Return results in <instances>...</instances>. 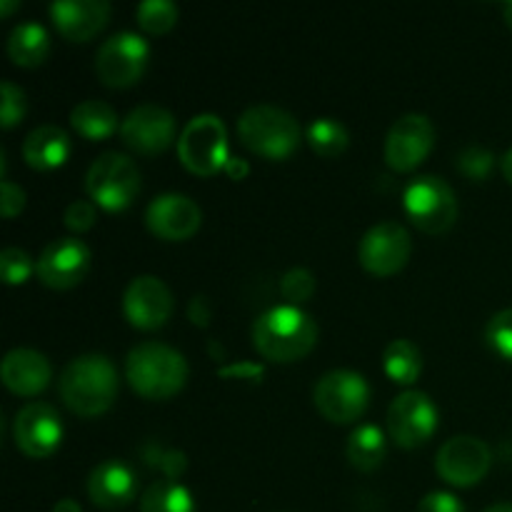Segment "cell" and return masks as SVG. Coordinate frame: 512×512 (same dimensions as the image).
<instances>
[{
    "instance_id": "obj_1",
    "label": "cell",
    "mask_w": 512,
    "mask_h": 512,
    "mask_svg": "<svg viewBox=\"0 0 512 512\" xmlns=\"http://www.w3.org/2000/svg\"><path fill=\"white\" fill-rule=\"evenodd\" d=\"M58 393L70 413L98 418L118 398V370L108 355H78L60 373Z\"/></svg>"
},
{
    "instance_id": "obj_2",
    "label": "cell",
    "mask_w": 512,
    "mask_h": 512,
    "mask_svg": "<svg viewBox=\"0 0 512 512\" xmlns=\"http://www.w3.org/2000/svg\"><path fill=\"white\" fill-rule=\"evenodd\" d=\"M318 343V323L298 305H275L255 318L253 345L270 363H295Z\"/></svg>"
},
{
    "instance_id": "obj_3",
    "label": "cell",
    "mask_w": 512,
    "mask_h": 512,
    "mask_svg": "<svg viewBox=\"0 0 512 512\" xmlns=\"http://www.w3.org/2000/svg\"><path fill=\"white\" fill-rule=\"evenodd\" d=\"M188 360L170 345L148 340L125 358V380L145 400H170L188 383Z\"/></svg>"
},
{
    "instance_id": "obj_4",
    "label": "cell",
    "mask_w": 512,
    "mask_h": 512,
    "mask_svg": "<svg viewBox=\"0 0 512 512\" xmlns=\"http://www.w3.org/2000/svg\"><path fill=\"white\" fill-rule=\"evenodd\" d=\"M240 143L268 160H285L298 150L300 125L278 105H250L238 118Z\"/></svg>"
},
{
    "instance_id": "obj_5",
    "label": "cell",
    "mask_w": 512,
    "mask_h": 512,
    "mask_svg": "<svg viewBox=\"0 0 512 512\" xmlns=\"http://www.w3.org/2000/svg\"><path fill=\"white\" fill-rule=\"evenodd\" d=\"M143 188V175L133 158L123 153H100L85 173V190L90 200L108 213L130 208Z\"/></svg>"
},
{
    "instance_id": "obj_6",
    "label": "cell",
    "mask_w": 512,
    "mask_h": 512,
    "mask_svg": "<svg viewBox=\"0 0 512 512\" xmlns=\"http://www.w3.org/2000/svg\"><path fill=\"white\" fill-rule=\"evenodd\" d=\"M405 213L418 230L428 235L448 233L458 220L455 190L438 175H418L403 193Z\"/></svg>"
},
{
    "instance_id": "obj_7",
    "label": "cell",
    "mask_w": 512,
    "mask_h": 512,
    "mask_svg": "<svg viewBox=\"0 0 512 512\" xmlns=\"http://www.w3.org/2000/svg\"><path fill=\"white\" fill-rule=\"evenodd\" d=\"M178 158L190 173L215 175L225 168L228 153V130L213 113H200L185 123L178 138Z\"/></svg>"
},
{
    "instance_id": "obj_8",
    "label": "cell",
    "mask_w": 512,
    "mask_h": 512,
    "mask_svg": "<svg viewBox=\"0 0 512 512\" xmlns=\"http://www.w3.org/2000/svg\"><path fill=\"white\" fill-rule=\"evenodd\" d=\"M313 403L325 420L350 425L365 415L370 405V385L355 370H330L315 383Z\"/></svg>"
},
{
    "instance_id": "obj_9",
    "label": "cell",
    "mask_w": 512,
    "mask_h": 512,
    "mask_svg": "<svg viewBox=\"0 0 512 512\" xmlns=\"http://www.w3.org/2000/svg\"><path fill=\"white\" fill-rule=\"evenodd\" d=\"M150 60V45L143 35L123 30L105 40L95 53V73L108 88H130L143 78Z\"/></svg>"
},
{
    "instance_id": "obj_10",
    "label": "cell",
    "mask_w": 512,
    "mask_h": 512,
    "mask_svg": "<svg viewBox=\"0 0 512 512\" xmlns=\"http://www.w3.org/2000/svg\"><path fill=\"white\" fill-rule=\"evenodd\" d=\"M438 405L423 390H405L388 408V433L405 450L420 448L438 430Z\"/></svg>"
},
{
    "instance_id": "obj_11",
    "label": "cell",
    "mask_w": 512,
    "mask_h": 512,
    "mask_svg": "<svg viewBox=\"0 0 512 512\" xmlns=\"http://www.w3.org/2000/svg\"><path fill=\"white\" fill-rule=\"evenodd\" d=\"M493 450L475 435H455L445 440L435 458V470L453 488H473L488 475Z\"/></svg>"
},
{
    "instance_id": "obj_12",
    "label": "cell",
    "mask_w": 512,
    "mask_h": 512,
    "mask_svg": "<svg viewBox=\"0 0 512 512\" xmlns=\"http://www.w3.org/2000/svg\"><path fill=\"white\" fill-rule=\"evenodd\" d=\"M410 253H413V243H410L408 228L395 220L373 225L358 245L360 265L378 278L400 273L408 265Z\"/></svg>"
},
{
    "instance_id": "obj_13",
    "label": "cell",
    "mask_w": 512,
    "mask_h": 512,
    "mask_svg": "<svg viewBox=\"0 0 512 512\" xmlns=\"http://www.w3.org/2000/svg\"><path fill=\"white\" fill-rule=\"evenodd\" d=\"M435 145V125L428 115L408 113L393 123L385 138V163L398 173H410L430 155Z\"/></svg>"
},
{
    "instance_id": "obj_14",
    "label": "cell",
    "mask_w": 512,
    "mask_h": 512,
    "mask_svg": "<svg viewBox=\"0 0 512 512\" xmlns=\"http://www.w3.org/2000/svg\"><path fill=\"white\" fill-rule=\"evenodd\" d=\"M178 125L175 115L168 108L155 103L138 105L130 110L120 125V138L128 148L140 155H158L173 145Z\"/></svg>"
},
{
    "instance_id": "obj_15",
    "label": "cell",
    "mask_w": 512,
    "mask_h": 512,
    "mask_svg": "<svg viewBox=\"0 0 512 512\" xmlns=\"http://www.w3.org/2000/svg\"><path fill=\"white\" fill-rule=\"evenodd\" d=\"M15 448L28 458H48L63 443V423L48 403H28L15 413L13 420Z\"/></svg>"
},
{
    "instance_id": "obj_16",
    "label": "cell",
    "mask_w": 512,
    "mask_h": 512,
    "mask_svg": "<svg viewBox=\"0 0 512 512\" xmlns=\"http://www.w3.org/2000/svg\"><path fill=\"white\" fill-rule=\"evenodd\" d=\"M90 268V250L78 238L50 240L35 260V275L53 290L75 288Z\"/></svg>"
},
{
    "instance_id": "obj_17",
    "label": "cell",
    "mask_w": 512,
    "mask_h": 512,
    "mask_svg": "<svg viewBox=\"0 0 512 512\" xmlns=\"http://www.w3.org/2000/svg\"><path fill=\"white\" fill-rule=\"evenodd\" d=\"M173 308V293L155 275H138L130 280L123 293V313L133 328H163L173 315Z\"/></svg>"
},
{
    "instance_id": "obj_18",
    "label": "cell",
    "mask_w": 512,
    "mask_h": 512,
    "mask_svg": "<svg viewBox=\"0 0 512 512\" xmlns=\"http://www.w3.org/2000/svg\"><path fill=\"white\" fill-rule=\"evenodd\" d=\"M145 223L150 233L158 235L168 243H180V240L193 238L203 225V210L193 198L183 193H163L150 200L145 210Z\"/></svg>"
},
{
    "instance_id": "obj_19",
    "label": "cell",
    "mask_w": 512,
    "mask_h": 512,
    "mask_svg": "<svg viewBox=\"0 0 512 512\" xmlns=\"http://www.w3.org/2000/svg\"><path fill=\"white\" fill-rule=\"evenodd\" d=\"M50 18L58 33L70 43H88L110 20L108 0H55Z\"/></svg>"
},
{
    "instance_id": "obj_20",
    "label": "cell",
    "mask_w": 512,
    "mask_h": 512,
    "mask_svg": "<svg viewBox=\"0 0 512 512\" xmlns=\"http://www.w3.org/2000/svg\"><path fill=\"white\" fill-rule=\"evenodd\" d=\"M88 495L98 508L120 510L130 505L138 495V478L135 470L123 460H105L95 465L88 478Z\"/></svg>"
},
{
    "instance_id": "obj_21",
    "label": "cell",
    "mask_w": 512,
    "mask_h": 512,
    "mask_svg": "<svg viewBox=\"0 0 512 512\" xmlns=\"http://www.w3.org/2000/svg\"><path fill=\"white\" fill-rule=\"evenodd\" d=\"M0 378H3L5 388L10 393L33 398V395L43 393L48 388L50 378H53V368H50L48 358L38 353V350L15 348L3 358Z\"/></svg>"
},
{
    "instance_id": "obj_22",
    "label": "cell",
    "mask_w": 512,
    "mask_h": 512,
    "mask_svg": "<svg viewBox=\"0 0 512 512\" xmlns=\"http://www.w3.org/2000/svg\"><path fill=\"white\" fill-rule=\"evenodd\" d=\"M70 138L58 125H38L23 140V160L33 170H53L68 160Z\"/></svg>"
},
{
    "instance_id": "obj_23",
    "label": "cell",
    "mask_w": 512,
    "mask_h": 512,
    "mask_svg": "<svg viewBox=\"0 0 512 512\" xmlns=\"http://www.w3.org/2000/svg\"><path fill=\"white\" fill-rule=\"evenodd\" d=\"M50 53V35L35 20L18 23L8 35V55L20 68H38Z\"/></svg>"
},
{
    "instance_id": "obj_24",
    "label": "cell",
    "mask_w": 512,
    "mask_h": 512,
    "mask_svg": "<svg viewBox=\"0 0 512 512\" xmlns=\"http://www.w3.org/2000/svg\"><path fill=\"white\" fill-rule=\"evenodd\" d=\"M385 453H388V440L385 433L373 423H365L350 433L348 445H345V455H348L350 465L363 473H373L383 465Z\"/></svg>"
},
{
    "instance_id": "obj_25",
    "label": "cell",
    "mask_w": 512,
    "mask_h": 512,
    "mask_svg": "<svg viewBox=\"0 0 512 512\" xmlns=\"http://www.w3.org/2000/svg\"><path fill=\"white\" fill-rule=\"evenodd\" d=\"M70 125H73L83 138L105 140L123 123H120L118 113H115L108 103L90 98L75 105L73 113H70Z\"/></svg>"
},
{
    "instance_id": "obj_26",
    "label": "cell",
    "mask_w": 512,
    "mask_h": 512,
    "mask_svg": "<svg viewBox=\"0 0 512 512\" xmlns=\"http://www.w3.org/2000/svg\"><path fill=\"white\" fill-rule=\"evenodd\" d=\"M383 370L393 383L413 385L423 373V355L413 340L398 338L383 353Z\"/></svg>"
},
{
    "instance_id": "obj_27",
    "label": "cell",
    "mask_w": 512,
    "mask_h": 512,
    "mask_svg": "<svg viewBox=\"0 0 512 512\" xmlns=\"http://www.w3.org/2000/svg\"><path fill=\"white\" fill-rule=\"evenodd\" d=\"M140 512H195L193 493L178 480H155L140 495Z\"/></svg>"
},
{
    "instance_id": "obj_28",
    "label": "cell",
    "mask_w": 512,
    "mask_h": 512,
    "mask_svg": "<svg viewBox=\"0 0 512 512\" xmlns=\"http://www.w3.org/2000/svg\"><path fill=\"white\" fill-rule=\"evenodd\" d=\"M305 138L320 158H338L350 145L348 128L335 118H315L305 130Z\"/></svg>"
},
{
    "instance_id": "obj_29",
    "label": "cell",
    "mask_w": 512,
    "mask_h": 512,
    "mask_svg": "<svg viewBox=\"0 0 512 512\" xmlns=\"http://www.w3.org/2000/svg\"><path fill=\"white\" fill-rule=\"evenodd\" d=\"M138 25L150 35H163L175 28L180 18V10L173 0H145L135 8Z\"/></svg>"
},
{
    "instance_id": "obj_30",
    "label": "cell",
    "mask_w": 512,
    "mask_h": 512,
    "mask_svg": "<svg viewBox=\"0 0 512 512\" xmlns=\"http://www.w3.org/2000/svg\"><path fill=\"white\" fill-rule=\"evenodd\" d=\"M495 155L490 153L483 145H468L458 153V160H455V168L465 175L468 180H475V183H483L490 173H493Z\"/></svg>"
},
{
    "instance_id": "obj_31",
    "label": "cell",
    "mask_w": 512,
    "mask_h": 512,
    "mask_svg": "<svg viewBox=\"0 0 512 512\" xmlns=\"http://www.w3.org/2000/svg\"><path fill=\"white\" fill-rule=\"evenodd\" d=\"M485 343L500 355V358L512 360V308L500 310L485 325Z\"/></svg>"
},
{
    "instance_id": "obj_32",
    "label": "cell",
    "mask_w": 512,
    "mask_h": 512,
    "mask_svg": "<svg viewBox=\"0 0 512 512\" xmlns=\"http://www.w3.org/2000/svg\"><path fill=\"white\" fill-rule=\"evenodd\" d=\"M143 458L148 465L163 470V475L168 480H178L180 475L185 473V468H188V460H185V455L180 453V450L163 448V445H158V443L145 445Z\"/></svg>"
},
{
    "instance_id": "obj_33",
    "label": "cell",
    "mask_w": 512,
    "mask_h": 512,
    "mask_svg": "<svg viewBox=\"0 0 512 512\" xmlns=\"http://www.w3.org/2000/svg\"><path fill=\"white\" fill-rule=\"evenodd\" d=\"M280 293L288 300V305H303L315 293V275L305 268H293L280 278Z\"/></svg>"
},
{
    "instance_id": "obj_34",
    "label": "cell",
    "mask_w": 512,
    "mask_h": 512,
    "mask_svg": "<svg viewBox=\"0 0 512 512\" xmlns=\"http://www.w3.org/2000/svg\"><path fill=\"white\" fill-rule=\"evenodd\" d=\"M33 273H35V263L25 250L5 248L3 253H0V275H3V280L8 285L28 283Z\"/></svg>"
},
{
    "instance_id": "obj_35",
    "label": "cell",
    "mask_w": 512,
    "mask_h": 512,
    "mask_svg": "<svg viewBox=\"0 0 512 512\" xmlns=\"http://www.w3.org/2000/svg\"><path fill=\"white\" fill-rule=\"evenodd\" d=\"M0 95H3V103H0V125H3L5 130H10L25 118L28 100H25L23 88L15 85L13 80H3V85H0Z\"/></svg>"
},
{
    "instance_id": "obj_36",
    "label": "cell",
    "mask_w": 512,
    "mask_h": 512,
    "mask_svg": "<svg viewBox=\"0 0 512 512\" xmlns=\"http://www.w3.org/2000/svg\"><path fill=\"white\" fill-rule=\"evenodd\" d=\"M95 205L90 203V200H73V203L65 208V225H68L70 230H75V233H85V230H90L95 225Z\"/></svg>"
},
{
    "instance_id": "obj_37",
    "label": "cell",
    "mask_w": 512,
    "mask_h": 512,
    "mask_svg": "<svg viewBox=\"0 0 512 512\" xmlns=\"http://www.w3.org/2000/svg\"><path fill=\"white\" fill-rule=\"evenodd\" d=\"M418 512H465V508L453 493L435 490V493H428L423 500H420Z\"/></svg>"
},
{
    "instance_id": "obj_38",
    "label": "cell",
    "mask_w": 512,
    "mask_h": 512,
    "mask_svg": "<svg viewBox=\"0 0 512 512\" xmlns=\"http://www.w3.org/2000/svg\"><path fill=\"white\" fill-rule=\"evenodd\" d=\"M0 208H3V215L8 220L20 215V210L25 208V190L20 185H15L13 180H3V200H0Z\"/></svg>"
},
{
    "instance_id": "obj_39",
    "label": "cell",
    "mask_w": 512,
    "mask_h": 512,
    "mask_svg": "<svg viewBox=\"0 0 512 512\" xmlns=\"http://www.w3.org/2000/svg\"><path fill=\"white\" fill-rule=\"evenodd\" d=\"M188 318L193 320V325H200V328H205V325L210 323L208 298H203V295H195V298L190 300V305H188Z\"/></svg>"
},
{
    "instance_id": "obj_40",
    "label": "cell",
    "mask_w": 512,
    "mask_h": 512,
    "mask_svg": "<svg viewBox=\"0 0 512 512\" xmlns=\"http://www.w3.org/2000/svg\"><path fill=\"white\" fill-rule=\"evenodd\" d=\"M223 378H230V375H240V378H258L263 375V368L255 363H243V365H228V368H220L218 370Z\"/></svg>"
},
{
    "instance_id": "obj_41",
    "label": "cell",
    "mask_w": 512,
    "mask_h": 512,
    "mask_svg": "<svg viewBox=\"0 0 512 512\" xmlns=\"http://www.w3.org/2000/svg\"><path fill=\"white\" fill-rule=\"evenodd\" d=\"M223 173L228 175L230 180H245V178H248V173H250L248 160L235 158V155H230L228 163H225V168H223Z\"/></svg>"
},
{
    "instance_id": "obj_42",
    "label": "cell",
    "mask_w": 512,
    "mask_h": 512,
    "mask_svg": "<svg viewBox=\"0 0 512 512\" xmlns=\"http://www.w3.org/2000/svg\"><path fill=\"white\" fill-rule=\"evenodd\" d=\"M53 512H83V508H80V505L75 503L73 498H63V500H58V503H55Z\"/></svg>"
},
{
    "instance_id": "obj_43",
    "label": "cell",
    "mask_w": 512,
    "mask_h": 512,
    "mask_svg": "<svg viewBox=\"0 0 512 512\" xmlns=\"http://www.w3.org/2000/svg\"><path fill=\"white\" fill-rule=\"evenodd\" d=\"M500 168H503L505 180H508V183L512 185V148L503 155V160H500Z\"/></svg>"
},
{
    "instance_id": "obj_44",
    "label": "cell",
    "mask_w": 512,
    "mask_h": 512,
    "mask_svg": "<svg viewBox=\"0 0 512 512\" xmlns=\"http://www.w3.org/2000/svg\"><path fill=\"white\" fill-rule=\"evenodd\" d=\"M15 8H18V3H13V0H0V13L3 15H10Z\"/></svg>"
},
{
    "instance_id": "obj_45",
    "label": "cell",
    "mask_w": 512,
    "mask_h": 512,
    "mask_svg": "<svg viewBox=\"0 0 512 512\" xmlns=\"http://www.w3.org/2000/svg\"><path fill=\"white\" fill-rule=\"evenodd\" d=\"M485 512H512V503H498V505H490Z\"/></svg>"
},
{
    "instance_id": "obj_46",
    "label": "cell",
    "mask_w": 512,
    "mask_h": 512,
    "mask_svg": "<svg viewBox=\"0 0 512 512\" xmlns=\"http://www.w3.org/2000/svg\"><path fill=\"white\" fill-rule=\"evenodd\" d=\"M503 18H505V23L512 28V0H508V3L503 5Z\"/></svg>"
}]
</instances>
